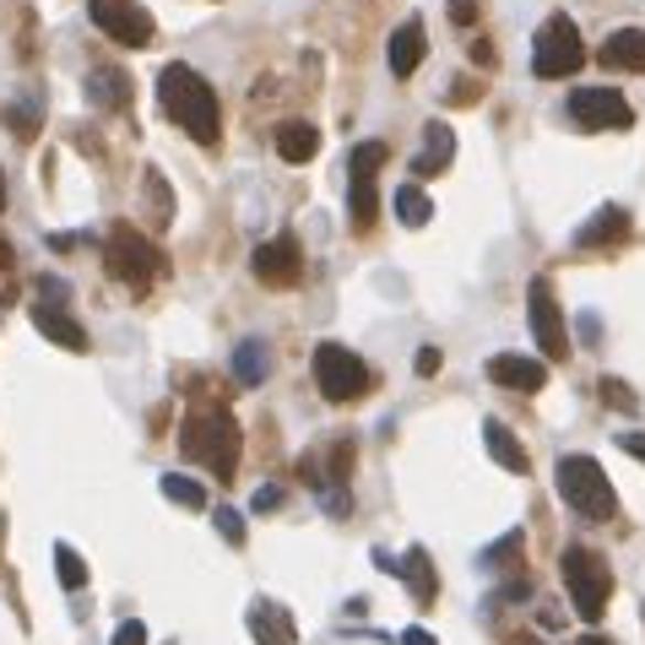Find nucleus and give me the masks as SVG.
<instances>
[{"instance_id":"f257e3e1","label":"nucleus","mask_w":645,"mask_h":645,"mask_svg":"<svg viewBox=\"0 0 645 645\" xmlns=\"http://www.w3.org/2000/svg\"><path fill=\"white\" fill-rule=\"evenodd\" d=\"M158 104H163V115L185 130L195 147H217V136H223V109H217V87H212L201 71L169 61L158 71Z\"/></svg>"},{"instance_id":"f03ea898","label":"nucleus","mask_w":645,"mask_h":645,"mask_svg":"<svg viewBox=\"0 0 645 645\" xmlns=\"http://www.w3.org/2000/svg\"><path fill=\"white\" fill-rule=\"evenodd\" d=\"M239 423H234V412H223V407H201L185 418V429H180V451L185 461L195 466H206V472H217L223 483L239 472Z\"/></svg>"},{"instance_id":"7ed1b4c3","label":"nucleus","mask_w":645,"mask_h":645,"mask_svg":"<svg viewBox=\"0 0 645 645\" xmlns=\"http://www.w3.org/2000/svg\"><path fill=\"white\" fill-rule=\"evenodd\" d=\"M553 483H559V499H565L576 516H585V520L619 516V494H613V483H608V472H602L596 455H559Z\"/></svg>"},{"instance_id":"20e7f679","label":"nucleus","mask_w":645,"mask_h":645,"mask_svg":"<svg viewBox=\"0 0 645 645\" xmlns=\"http://www.w3.org/2000/svg\"><path fill=\"white\" fill-rule=\"evenodd\" d=\"M559 576H565V591H570V602H576V613H581L585 624H602V613H608V596H613V570H608V559L596 553V548H565L559 553Z\"/></svg>"},{"instance_id":"39448f33","label":"nucleus","mask_w":645,"mask_h":645,"mask_svg":"<svg viewBox=\"0 0 645 645\" xmlns=\"http://www.w3.org/2000/svg\"><path fill=\"white\" fill-rule=\"evenodd\" d=\"M581 65H585V39H581V28H576V17L553 11V17L537 28V39H531V71H537L542 82H565V76H576Z\"/></svg>"},{"instance_id":"423d86ee","label":"nucleus","mask_w":645,"mask_h":645,"mask_svg":"<svg viewBox=\"0 0 645 645\" xmlns=\"http://www.w3.org/2000/svg\"><path fill=\"white\" fill-rule=\"evenodd\" d=\"M104 266H109V277H115V282H126V288L141 293V288L163 271V256H158V245H152L141 228L115 223V228H109V239H104Z\"/></svg>"},{"instance_id":"0eeeda50","label":"nucleus","mask_w":645,"mask_h":645,"mask_svg":"<svg viewBox=\"0 0 645 645\" xmlns=\"http://www.w3.org/2000/svg\"><path fill=\"white\" fill-rule=\"evenodd\" d=\"M380 169H386V141H358L347 152V212H353V228L358 234L375 228V212H380L375 180H380Z\"/></svg>"},{"instance_id":"6e6552de","label":"nucleus","mask_w":645,"mask_h":645,"mask_svg":"<svg viewBox=\"0 0 645 645\" xmlns=\"http://www.w3.org/2000/svg\"><path fill=\"white\" fill-rule=\"evenodd\" d=\"M315 386H321L325 401H358V396H369L375 375H369V364H364L358 353H347L342 342H321V347H315Z\"/></svg>"},{"instance_id":"1a4fd4ad","label":"nucleus","mask_w":645,"mask_h":645,"mask_svg":"<svg viewBox=\"0 0 645 645\" xmlns=\"http://www.w3.org/2000/svg\"><path fill=\"white\" fill-rule=\"evenodd\" d=\"M526 321H531V336H537L542 358H553V364L570 358V325H565V310H559L548 277H531V288H526Z\"/></svg>"},{"instance_id":"9d476101","label":"nucleus","mask_w":645,"mask_h":645,"mask_svg":"<svg viewBox=\"0 0 645 645\" xmlns=\"http://www.w3.org/2000/svg\"><path fill=\"white\" fill-rule=\"evenodd\" d=\"M87 17L104 39L126 44V50H147L152 44V11L141 0H87Z\"/></svg>"},{"instance_id":"9b49d317","label":"nucleus","mask_w":645,"mask_h":645,"mask_svg":"<svg viewBox=\"0 0 645 645\" xmlns=\"http://www.w3.org/2000/svg\"><path fill=\"white\" fill-rule=\"evenodd\" d=\"M570 120L581 130H630L635 109L619 87H576L570 93Z\"/></svg>"},{"instance_id":"f8f14e48","label":"nucleus","mask_w":645,"mask_h":645,"mask_svg":"<svg viewBox=\"0 0 645 645\" xmlns=\"http://www.w3.org/2000/svg\"><path fill=\"white\" fill-rule=\"evenodd\" d=\"M256 277L266 288H293L299 277H304V250H299V239L293 234H277V239H266L256 245Z\"/></svg>"},{"instance_id":"ddd939ff","label":"nucleus","mask_w":645,"mask_h":645,"mask_svg":"<svg viewBox=\"0 0 645 645\" xmlns=\"http://www.w3.org/2000/svg\"><path fill=\"white\" fill-rule=\"evenodd\" d=\"M488 380L499 390H516V396H537L548 386V369L537 358H520V353H494L488 358Z\"/></svg>"},{"instance_id":"4468645a","label":"nucleus","mask_w":645,"mask_h":645,"mask_svg":"<svg viewBox=\"0 0 645 645\" xmlns=\"http://www.w3.org/2000/svg\"><path fill=\"white\" fill-rule=\"evenodd\" d=\"M245 624H250L256 645H293V641H299V630H293V613H288L282 602H271V596H256V602H250Z\"/></svg>"},{"instance_id":"2eb2a0df","label":"nucleus","mask_w":645,"mask_h":645,"mask_svg":"<svg viewBox=\"0 0 645 645\" xmlns=\"http://www.w3.org/2000/svg\"><path fill=\"white\" fill-rule=\"evenodd\" d=\"M423 55H429V39H423V22L418 17H407L396 33H390V44H386V61H390V76H412L418 65H423Z\"/></svg>"},{"instance_id":"dca6fc26","label":"nucleus","mask_w":645,"mask_h":645,"mask_svg":"<svg viewBox=\"0 0 645 645\" xmlns=\"http://www.w3.org/2000/svg\"><path fill=\"white\" fill-rule=\"evenodd\" d=\"M602 71H645V28H619L596 50Z\"/></svg>"},{"instance_id":"f3484780","label":"nucleus","mask_w":645,"mask_h":645,"mask_svg":"<svg viewBox=\"0 0 645 645\" xmlns=\"http://www.w3.org/2000/svg\"><path fill=\"white\" fill-rule=\"evenodd\" d=\"M619 239H630V212L624 206H602V212H591V223L576 234V250H608Z\"/></svg>"},{"instance_id":"a211bd4d","label":"nucleus","mask_w":645,"mask_h":645,"mask_svg":"<svg viewBox=\"0 0 645 645\" xmlns=\"http://www.w3.org/2000/svg\"><path fill=\"white\" fill-rule=\"evenodd\" d=\"M455 158V130L440 126V120H429V130H423V152L412 158V174L418 180H434V174H445Z\"/></svg>"},{"instance_id":"6ab92c4d","label":"nucleus","mask_w":645,"mask_h":645,"mask_svg":"<svg viewBox=\"0 0 645 645\" xmlns=\"http://www.w3.org/2000/svg\"><path fill=\"white\" fill-rule=\"evenodd\" d=\"M33 325H39L55 347H65V353H87V331L65 315V304H44V299H39V304H33Z\"/></svg>"},{"instance_id":"aec40b11","label":"nucleus","mask_w":645,"mask_h":645,"mask_svg":"<svg viewBox=\"0 0 645 645\" xmlns=\"http://www.w3.org/2000/svg\"><path fill=\"white\" fill-rule=\"evenodd\" d=\"M401 581L412 591V608H434V591H440V576H434V559L423 548H407L401 559Z\"/></svg>"},{"instance_id":"412c9836","label":"nucleus","mask_w":645,"mask_h":645,"mask_svg":"<svg viewBox=\"0 0 645 645\" xmlns=\"http://www.w3.org/2000/svg\"><path fill=\"white\" fill-rule=\"evenodd\" d=\"M483 445H488V455L505 466V472H520L526 477V466H531V455H526V445H520L516 434H510V423H499V418H488L483 423Z\"/></svg>"},{"instance_id":"4be33fe9","label":"nucleus","mask_w":645,"mask_h":645,"mask_svg":"<svg viewBox=\"0 0 645 645\" xmlns=\"http://www.w3.org/2000/svg\"><path fill=\"white\" fill-rule=\"evenodd\" d=\"M315 152H321V130L310 126V120L277 126V158H282V163H310Z\"/></svg>"},{"instance_id":"5701e85b","label":"nucleus","mask_w":645,"mask_h":645,"mask_svg":"<svg viewBox=\"0 0 645 645\" xmlns=\"http://www.w3.org/2000/svg\"><path fill=\"white\" fill-rule=\"evenodd\" d=\"M82 93H87V104H93V109H126L130 104V82L120 76V71H109V65H104V71H93Z\"/></svg>"},{"instance_id":"b1692460","label":"nucleus","mask_w":645,"mask_h":645,"mask_svg":"<svg viewBox=\"0 0 645 645\" xmlns=\"http://www.w3.org/2000/svg\"><path fill=\"white\" fill-rule=\"evenodd\" d=\"M266 375H271V347H266L260 336L239 342V347H234V380H239V386H260Z\"/></svg>"},{"instance_id":"393cba45","label":"nucleus","mask_w":645,"mask_h":645,"mask_svg":"<svg viewBox=\"0 0 645 645\" xmlns=\"http://www.w3.org/2000/svg\"><path fill=\"white\" fill-rule=\"evenodd\" d=\"M390 206H396V217H401V228H423L429 217H434V201L418 191V185H401V191L390 195Z\"/></svg>"},{"instance_id":"a878e982","label":"nucleus","mask_w":645,"mask_h":645,"mask_svg":"<svg viewBox=\"0 0 645 645\" xmlns=\"http://www.w3.org/2000/svg\"><path fill=\"white\" fill-rule=\"evenodd\" d=\"M158 488H163V499H174V505H185V510H206V505H212L206 488H201L195 477H185V472H163Z\"/></svg>"},{"instance_id":"bb28decb","label":"nucleus","mask_w":645,"mask_h":645,"mask_svg":"<svg viewBox=\"0 0 645 645\" xmlns=\"http://www.w3.org/2000/svg\"><path fill=\"white\" fill-rule=\"evenodd\" d=\"M520 542H526V537H520V526H516V531H505L499 542H488V548L477 553V570H488V576H494V570H505V565L520 553Z\"/></svg>"},{"instance_id":"cd10ccee","label":"nucleus","mask_w":645,"mask_h":645,"mask_svg":"<svg viewBox=\"0 0 645 645\" xmlns=\"http://www.w3.org/2000/svg\"><path fill=\"white\" fill-rule=\"evenodd\" d=\"M55 576H61L65 591H82L87 585V565H82V553L71 542H55Z\"/></svg>"},{"instance_id":"c85d7f7f","label":"nucleus","mask_w":645,"mask_h":645,"mask_svg":"<svg viewBox=\"0 0 645 645\" xmlns=\"http://www.w3.org/2000/svg\"><path fill=\"white\" fill-rule=\"evenodd\" d=\"M147 206H152V223H158V228L174 217V195H169V180H163L158 169H147Z\"/></svg>"},{"instance_id":"c756f323","label":"nucleus","mask_w":645,"mask_h":645,"mask_svg":"<svg viewBox=\"0 0 645 645\" xmlns=\"http://www.w3.org/2000/svg\"><path fill=\"white\" fill-rule=\"evenodd\" d=\"M596 396H602V407H619V412H641V396L624 386V380H596Z\"/></svg>"},{"instance_id":"7c9ffc66","label":"nucleus","mask_w":645,"mask_h":645,"mask_svg":"<svg viewBox=\"0 0 645 645\" xmlns=\"http://www.w3.org/2000/svg\"><path fill=\"white\" fill-rule=\"evenodd\" d=\"M217 531H223V542H228V548H245V516H239V510H234V505H217Z\"/></svg>"},{"instance_id":"2f4dec72","label":"nucleus","mask_w":645,"mask_h":645,"mask_svg":"<svg viewBox=\"0 0 645 645\" xmlns=\"http://www.w3.org/2000/svg\"><path fill=\"white\" fill-rule=\"evenodd\" d=\"M445 17H451L455 28H472V22L483 17V0H451V6H445Z\"/></svg>"},{"instance_id":"473e14b6","label":"nucleus","mask_w":645,"mask_h":645,"mask_svg":"<svg viewBox=\"0 0 645 645\" xmlns=\"http://www.w3.org/2000/svg\"><path fill=\"white\" fill-rule=\"evenodd\" d=\"M520 596H531V581H526V576L505 581L499 591H494V596H488V602H494V608H505V602H520Z\"/></svg>"},{"instance_id":"72a5a7b5","label":"nucleus","mask_w":645,"mask_h":645,"mask_svg":"<svg viewBox=\"0 0 645 645\" xmlns=\"http://www.w3.org/2000/svg\"><path fill=\"white\" fill-rule=\"evenodd\" d=\"M440 364H445V353L440 347H418V358H412V369L429 380V375H440Z\"/></svg>"},{"instance_id":"f704fd0d","label":"nucleus","mask_w":645,"mask_h":645,"mask_svg":"<svg viewBox=\"0 0 645 645\" xmlns=\"http://www.w3.org/2000/svg\"><path fill=\"white\" fill-rule=\"evenodd\" d=\"M115 645H147V624H141V619H126V624L115 630Z\"/></svg>"},{"instance_id":"c9c22d12","label":"nucleus","mask_w":645,"mask_h":645,"mask_svg":"<svg viewBox=\"0 0 645 645\" xmlns=\"http://www.w3.org/2000/svg\"><path fill=\"white\" fill-rule=\"evenodd\" d=\"M472 98H483V82H466V76H461V87L445 93V104H472Z\"/></svg>"},{"instance_id":"e433bc0d","label":"nucleus","mask_w":645,"mask_h":645,"mask_svg":"<svg viewBox=\"0 0 645 645\" xmlns=\"http://www.w3.org/2000/svg\"><path fill=\"white\" fill-rule=\"evenodd\" d=\"M250 505H256V510H277V505H282V488H277V483H266V488H256V499H250Z\"/></svg>"},{"instance_id":"4c0bfd02","label":"nucleus","mask_w":645,"mask_h":645,"mask_svg":"<svg viewBox=\"0 0 645 645\" xmlns=\"http://www.w3.org/2000/svg\"><path fill=\"white\" fill-rule=\"evenodd\" d=\"M619 451H630L635 461H645V434H619Z\"/></svg>"},{"instance_id":"58836bf2","label":"nucleus","mask_w":645,"mask_h":645,"mask_svg":"<svg viewBox=\"0 0 645 645\" xmlns=\"http://www.w3.org/2000/svg\"><path fill=\"white\" fill-rule=\"evenodd\" d=\"M375 570H380V576H401V559H390L386 548H375Z\"/></svg>"},{"instance_id":"ea45409f","label":"nucleus","mask_w":645,"mask_h":645,"mask_svg":"<svg viewBox=\"0 0 645 645\" xmlns=\"http://www.w3.org/2000/svg\"><path fill=\"white\" fill-rule=\"evenodd\" d=\"M581 336H585V342H596V336H602V321H596L591 310H585V315H581Z\"/></svg>"},{"instance_id":"a19ab883","label":"nucleus","mask_w":645,"mask_h":645,"mask_svg":"<svg viewBox=\"0 0 645 645\" xmlns=\"http://www.w3.org/2000/svg\"><path fill=\"white\" fill-rule=\"evenodd\" d=\"M466 55H472V61H477V65H494V50H488V44H477V39L466 44Z\"/></svg>"},{"instance_id":"79ce46f5","label":"nucleus","mask_w":645,"mask_h":645,"mask_svg":"<svg viewBox=\"0 0 645 645\" xmlns=\"http://www.w3.org/2000/svg\"><path fill=\"white\" fill-rule=\"evenodd\" d=\"M401 645H434V635H429V630H407V635H401Z\"/></svg>"},{"instance_id":"37998d69","label":"nucleus","mask_w":645,"mask_h":645,"mask_svg":"<svg viewBox=\"0 0 645 645\" xmlns=\"http://www.w3.org/2000/svg\"><path fill=\"white\" fill-rule=\"evenodd\" d=\"M0 271H11V245L0 239Z\"/></svg>"},{"instance_id":"c03bdc74","label":"nucleus","mask_w":645,"mask_h":645,"mask_svg":"<svg viewBox=\"0 0 645 645\" xmlns=\"http://www.w3.org/2000/svg\"><path fill=\"white\" fill-rule=\"evenodd\" d=\"M576 645H613V641H608V635H581Z\"/></svg>"},{"instance_id":"a18cd8bd","label":"nucleus","mask_w":645,"mask_h":645,"mask_svg":"<svg viewBox=\"0 0 645 645\" xmlns=\"http://www.w3.org/2000/svg\"><path fill=\"white\" fill-rule=\"evenodd\" d=\"M0 212H6V174H0Z\"/></svg>"}]
</instances>
